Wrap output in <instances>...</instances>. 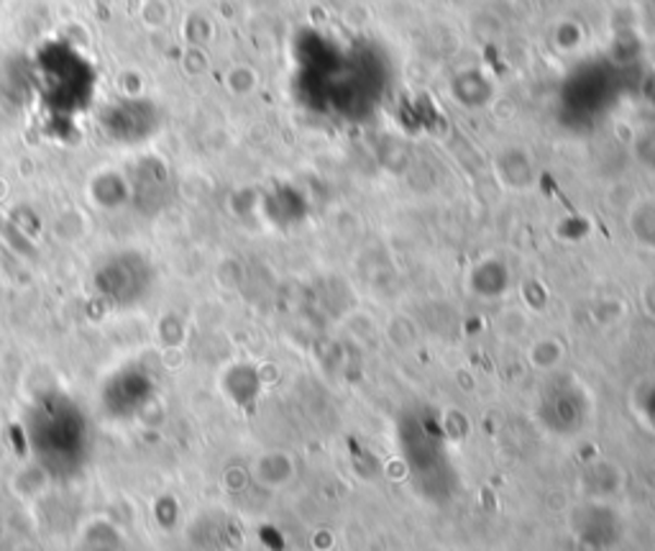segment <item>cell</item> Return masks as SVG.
<instances>
[{"mask_svg": "<svg viewBox=\"0 0 655 551\" xmlns=\"http://www.w3.org/2000/svg\"><path fill=\"white\" fill-rule=\"evenodd\" d=\"M223 393L235 406H248L259 395V378L252 367L235 364L223 374Z\"/></svg>", "mask_w": 655, "mask_h": 551, "instance_id": "obj_8", "label": "cell"}, {"mask_svg": "<svg viewBox=\"0 0 655 551\" xmlns=\"http://www.w3.org/2000/svg\"><path fill=\"white\" fill-rule=\"evenodd\" d=\"M157 285L154 262L138 249H121L102 256L93 272V290L116 311H131L149 300Z\"/></svg>", "mask_w": 655, "mask_h": 551, "instance_id": "obj_3", "label": "cell"}, {"mask_svg": "<svg viewBox=\"0 0 655 551\" xmlns=\"http://www.w3.org/2000/svg\"><path fill=\"white\" fill-rule=\"evenodd\" d=\"M294 472L292 459L282 452H269L262 454L259 462H256L254 475L259 477V482L264 488H282L284 482H290V477Z\"/></svg>", "mask_w": 655, "mask_h": 551, "instance_id": "obj_10", "label": "cell"}, {"mask_svg": "<svg viewBox=\"0 0 655 551\" xmlns=\"http://www.w3.org/2000/svg\"><path fill=\"white\" fill-rule=\"evenodd\" d=\"M632 224V233H635L638 241L643 247H653L655 249V201H643L635 205L630 216Z\"/></svg>", "mask_w": 655, "mask_h": 551, "instance_id": "obj_12", "label": "cell"}, {"mask_svg": "<svg viewBox=\"0 0 655 551\" xmlns=\"http://www.w3.org/2000/svg\"><path fill=\"white\" fill-rule=\"evenodd\" d=\"M93 197L102 208H121L129 203V178L118 172H102L93 182Z\"/></svg>", "mask_w": 655, "mask_h": 551, "instance_id": "obj_9", "label": "cell"}, {"mask_svg": "<svg viewBox=\"0 0 655 551\" xmlns=\"http://www.w3.org/2000/svg\"><path fill=\"white\" fill-rule=\"evenodd\" d=\"M98 123L102 134L113 144L138 146L159 134L165 113L154 100L129 95V98L110 100L108 106H102Z\"/></svg>", "mask_w": 655, "mask_h": 551, "instance_id": "obj_5", "label": "cell"}, {"mask_svg": "<svg viewBox=\"0 0 655 551\" xmlns=\"http://www.w3.org/2000/svg\"><path fill=\"white\" fill-rule=\"evenodd\" d=\"M24 441L32 465L49 480H72L90 462V416L68 393H41L24 416Z\"/></svg>", "mask_w": 655, "mask_h": 551, "instance_id": "obj_1", "label": "cell"}, {"mask_svg": "<svg viewBox=\"0 0 655 551\" xmlns=\"http://www.w3.org/2000/svg\"><path fill=\"white\" fill-rule=\"evenodd\" d=\"M159 395V380L142 362H126L116 367L100 382L98 408L110 423H129L144 416Z\"/></svg>", "mask_w": 655, "mask_h": 551, "instance_id": "obj_4", "label": "cell"}, {"mask_svg": "<svg viewBox=\"0 0 655 551\" xmlns=\"http://www.w3.org/2000/svg\"><path fill=\"white\" fill-rule=\"evenodd\" d=\"M34 87L59 116L80 113L95 95L93 64L70 44H47L32 64Z\"/></svg>", "mask_w": 655, "mask_h": 551, "instance_id": "obj_2", "label": "cell"}, {"mask_svg": "<svg viewBox=\"0 0 655 551\" xmlns=\"http://www.w3.org/2000/svg\"><path fill=\"white\" fill-rule=\"evenodd\" d=\"M77 551H126V539L113 520L93 518L80 528Z\"/></svg>", "mask_w": 655, "mask_h": 551, "instance_id": "obj_7", "label": "cell"}, {"mask_svg": "<svg viewBox=\"0 0 655 551\" xmlns=\"http://www.w3.org/2000/svg\"><path fill=\"white\" fill-rule=\"evenodd\" d=\"M129 203L136 205L144 216H157L172 203L174 180L167 161L159 157H144L134 165L129 175Z\"/></svg>", "mask_w": 655, "mask_h": 551, "instance_id": "obj_6", "label": "cell"}, {"mask_svg": "<svg viewBox=\"0 0 655 551\" xmlns=\"http://www.w3.org/2000/svg\"><path fill=\"white\" fill-rule=\"evenodd\" d=\"M566 357L563 344L554 339V336H546V339H538L530 347V364L535 367V370L550 372L556 370V367H561Z\"/></svg>", "mask_w": 655, "mask_h": 551, "instance_id": "obj_11", "label": "cell"}]
</instances>
